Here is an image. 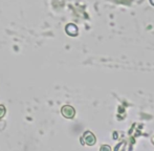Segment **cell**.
I'll use <instances>...</instances> for the list:
<instances>
[{
	"label": "cell",
	"instance_id": "cell-2",
	"mask_svg": "<svg viewBox=\"0 0 154 151\" xmlns=\"http://www.w3.org/2000/svg\"><path fill=\"white\" fill-rule=\"evenodd\" d=\"M84 141V143L86 144V145H88V146H92V145H94L95 144V137H94V134H93L92 132H90V131H86L85 133H84V135H83V139H82Z\"/></svg>",
	"mask_w": 154,
	"mask_h": 151
},
{
	"label": "cell",
	"instance_id": "cell-4",
	"mask_svg": "<svg viewBox=\"0 0 154 151\" xmlns=\"http://www.w3.org/2000/svg\"><path fill=\"white\" fill-rule=\"evenodd\" d=\"M5 107L3 106V105H0V119H2L4 116H5Z\"/></svg>",
	"mask_w": 154,
	"mask_h": 151
},
{
	"label": "cell",
	"instance_id": "cell-1",
	"mask_svg": "<svg viewBox=\"0 0 154 151\" xmlns=\"http://www.w3.org/2000/svg\"><path fill=\"white\" fill-rule=\"evenodd\" d=\"M61 113H62V116L66 119H73V116H75V111L72 106L65 105V106L62 107Z\"/></svg>",
	"mask_w": 154,
	"mask_h": 151
},
{
	"label": "cell",
	"instance_id": "cell-5",
	"mask_svg": "<svg viewBox=\"0 0 154 151\" xmlns=\"http://www.w3.org/2000/svg\"><path fill=\"white\" fill-rule=\"evenodd\" d=\"M100 151H111V148L108 145H103L101 147V149H100Z\"/></svg>",
	"mask_w": 154,
	"mask_h": 151
},
{
	"label": "cell",
	"instance_id": "cell-3",
	"mask_svg": "<svg viewBox=\"0 0 154 151\" xmlns=\"http://www.w3.org/2000/svg\"><path fill=\"white\" fill-rule=\"evenodd\" d=\"M66 31H67V33H68L69 35H72V36L77 35V33H78L77 27H75L73 24H69L68 26L66 27Z\"/></svg>",
	"mask_w": 154,
	"mask_h": 151
}]
</instances>
